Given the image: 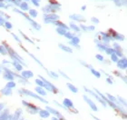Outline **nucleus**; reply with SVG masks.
Returning <instances> with one entry per match:
<instances>
[{
    "label": "nucleus",
    "mask_w": 127,
    "mask_h": 120,
    "mask_svg": "<svg viewBox=\"0 0 127 120\" xmlns=\"http://www.w3.org/2000/svg\"><path fill=\"white\" fill-rule=\"evenodd\" d=\"M95 58L97 59V60H99V61H103V60H104V57H103L102 55H100V54H97V55H95Z\"/></svg>",
    "instance_id": "41"
},
{
    "label": "nucleus",
    "mask_w": 127,
    "mask_h": 120,
    "mask_svg": "<svg viewBox=\"0 0 127 120\" xmlns=\"http://www.w3.org/2000/svg\"><path fill=\"white\" fill-rule=\"evenodd\" d=\"M66 86H67V87H68L69 90H70L71 92H73V93H77L78 92V88H77L76 86H74L73 84H71V83H67V84H66Z\"/></svg>",
    "instance_id": "20"
},
{
    "label": "nucleus",
    "mask_w": 127,
    "mask_h": 120,
    "mask_svg": "<svg viewBox=\"0 0 127 120\" xmlns=\"http://www.w3.org/2000/svg\"><path fill=\"white\" fill-rule=\"evenodd\" d=\"M113 49H114V53L118 55V57H123L124 56V53H123V49L121 47V46L117 43L113 44Z\"/></svg>",
    "instance_id": "7"
},
{
    "label": "nucleus",
    "mask_w": 127,
    "mask_h": 120,
    "mask_svg": "<svg viewBox=\"0 0 127 120\" xmlns=\"http://www.w3.org/2000/svg\"><path fill=\"white\" fill-rule=\"evenodd\" d=\"M79 27H80L81 31H84V32H89V31H88V28H87V26H85V24L81 23V24L79 25Z\"/></svg>",
    "instance_id": "31"
},
{
    "label": "nucleus",
    "mask_w": 127,
    "mask_h": 120,
    "mask_svg": "<svg viewBox=\"0 0 127 120\" xmlns=\"http://www.w3.org/2000/svg\"><path fill=\"white\" fill-rule=\"evenodd\" d=\"M84 88H85V90L86 92H88V93H89V94H91V95H92V96H94V97H95L96 99H97V100H98V101H99L100 103L102 104V105H103V106H106V103H105V102H104V101H103V100L102 99V98H101V97H100V96H98V95H97V94H95V93L93 92V91H92V90L87 89V88H86V87H84Z\"/></svg>",
    "instance_id": "9"
},
{
    "label": "nucleus",
    "mask_w": 127,
    "mask_h": 120,
    "mask_svg": "<svg viewBox=\"0 0 127 120\" xmlns=\"http://www.w3.org/2000/svg\"><path fill=\"white\" fill-rule=\"evenodd\" d=\"M117 67L120 69H126L127 68V58L123 57L117 61Z\"/></svg>",
    "instance_id": "6"
},
{
    "label": "nucleus",
    "mask_w": 127,
    "mask_h": 120,
    "mask_svg": "<svg viewBox=\"0 0 127 120\" xmlns=\"http://www.w3.org/2000/svg\"><path fill=\"white\" fill-rule=\"evenodd\" d=\"M59 74H60V75H62L63 77H65V79H68V80H70V77H69L68 75H66V74H65V73H64V72H63V71H61V70H59Z\"/></svg>",
    "instance_id": "40"
},
{
    "label": "nucleus",
    "mask_w": 127,
    "mask_h": 120,
    "mask_svg": "<svg viewBox=\"0 0 127 120\" xmlns=\"http://www.w3.org/2000/svg\"><path fill=\"white\" fill-rule=\"evenodd\" d=\"M21 75H22V76H23L24 78H25V79L31 78V77H33V76H34V74H33V72H32V71H29V70L23 71Z\"/></svg>",
    "instance_id": "16"
},
{
    "label": "nucleus",
    "mask_w": 127,
    "mask_h": 120,
    "mask_svg": "<svg viewBox=\"0 0 127 120\" xmlns=\"http://www.w3.org/2000/svg\"><path fill=\"white\" fill-rule=\"evenodd\" d=\"M48 75H50L51 77H53V78H55V79L58 78V76H59L58 74H56V73L53 72V71H48Z\"/></svg>",
    "instance_id": "34"
},
{
    "label": "nucleus",
    "mask_w": 127,
    "mask_h": 120,
    "mask_svg": "<svg viewBox=\"0 0 127 120\" xmlns=\"http://www.w3.org/2000/svg\"><path fill=\"white\" fill-rule=\"evenodd\" d=\"M14 2H15V0H6V3H9V4H14Z\"/></svg>",
    "instance_id": "48"
},
{
    "label": "nucleus",
    "mask_w": 127,
    "mask_h": 120,
    "mask_svg": "<svg viewBox=\"0 0 127 120\" xmlns=\"http://www.w3.org/2000/svg\"><path fill=\"white\" fill-rule=\"evenodd\" d=\"M0 73H1V69H0Z\"/></svg>",
    "instance_id": "49"
},
{
    "label": "nucleus",
    "mask_w": 127,
    "mask_h": 120,
    "mask_svg": "<svg viewBox=\"0 0 127 120\" xmlns=\"http://www.w3.org/2000/svg\"><path fill=\"white\" fill-rule=\"evenodd\" d=\"M35 91H36L39 95H41V96H46V92H45V90L44 89L42 86H37L36 87H35Z\"/></svg>",
    "instance_id": "21"
},
{
    "label": "nucleus",
    "mask_w": 127,
    "mask_h": 120,
    "mask_svg": "<svg viewBox=\"0 0 127 120\" xmlns=\"http://www.w3.org/2000/svg\"><path fill=\"white\" fill-rule=\"evenodd\" d=\"M79 43H80V38L77 36H74L72 39L70 40V44L72 46H78Z\"/></svg>",
    "instance_id": "17"
},
{
    "label": "nucleus",
    "mask_w": 127,
    "mask_h": 120,
    "mask_svg": "<svg viewBox=\"0 0 127 120\" xmlns=\"http://www.w3.org/2000/svg\"><path fill=\"white\" fill-rule=\"evenodd\" d=\"M74 36H75V35H74V33H72L71 31H67V32H66V33L65 34V36H64V37H66L67 39H69V40H71Z\"/></svg>",
    "instance_id": "29"
},
{
    "label": "nucleus",
    "mask_w": 127,
    "mask_h": 120,
    "mask_svg": "<svg viewBox=\"0 0 127 120\" xmlns=\"http://www.w3.org/2000/svg\"><path fill=\"white\" fill-rule=\"evenodd\" d=\"M27 14L28 16L31 17V18H33V19H34L35 17H37L38 16V11L35 9V8H30L29 10L27 11Z\"/></svg>",
    "instance_id": "15"
},
{
    "label": "nucleus",
    "mask_w": 127,
    "mask_h": 120,
    "mask_svg": "<svg viewBox=\"0 0 127 120\" xmlns=\"http://www.w3.org/2000/svg\"><path fill=\"white\" fill-rule=\"evenodd\" d=\"M56 33L58 35H60V36H65V34L67 32V30L66 29H65V28H56Z\"/></svg>",
    "instance_id": "22"
},
{
    "label": "nucleus",
    "mask_w": 127,
    "mask_h": 120,
    "mask_svg": "<svg viewBox=\"0 0 127 120\" xmlns=\"http://www.w3.org/2000/svg\"><path fill=\"white\" fill-rule=\"evenodd\" d=\"M42 0H30V3L35 7H40V3Z\"/></svg>",
    "instance_id": "27"
},
{
    "label": "nucleus",
    "mask_w": 127,
    "mask_h": 120,
    "mask_svg": "<svg viewBox=\"0 0 127 120\" xmlns=\"http://www.w3.org/2000/svg\"><path fill=\"white\" fill-rule=\"evenodd\" d=\"M13 65H14V66L16 67V69H17V70H18V71H21V70L23 69L22 64H21V63H19V62L14 61V62H13Z\"/></svg>",
    "instance_id": "23"
},
{
    "label": "nucleus",
    "mask_w": 127,
    "mask_h": 120,
    "mask_svg": "<svg viewBox=\"0 0 127 120\" xmlns=\"http://www.w3.org/2000/svg\"><path fill=\"white\" fill-rule=\"evenodd\" d=\"M91 22L93 23V25H98L100 23V20L95 17H91Z\"/></svg>",
    "instance_id": "33"
},
{
    "label": "nucleus",
    "mask_w": 127,
    "mask_h": 120,
    "mask_svg": "<svg viewBox=\"0 0 127 120\" xmlns=\"http://www.w3.org/2000/svg\"><path fill=\"white\" fill-rule=\"evenodd\" d=\"M13 12H14V13H17V14H18V15H20V16H22L23 17H25V18L29 22V24L33 27L34 29H35L36 31L41 30V25L39 24V23H37L36 21H34L33 18H31V17L28 16V14L26 12H23V11H21L18 7H13Z\"/></svg>",
    "instance_id": "1"
},
{
    "label": "nucleus",
    "mask_w": 127,
    "mask_h": 120,
    "mask_svg": "<svg viewBox=\"0 0 127 120\" xmlns=\"http://www.w3.org/2000/svg\"><path fill=\"white\" fill-rule=\"evenodd\" d=\"M69 28H70L71 30L74 31V32H76V33H78V32L81 31L80 27L78 25H76L74 21H71V22H70V24H69Z\"/></svg>",
    "instance_id": "13"
},
{
    "label": "nucleus",
    "mask_w": 127,
    "mask_h": 120,
    "mask_svg": "<svg viewBox=\"0 0 127 120\" xmlns=\"http://www.w3.org/2000/svg\"><path fill=\"white\" fill-rule=\"evenodd\" d=\"M104 52L106 53L107 55H111L112 54H113V53H114V49H113V47H109V46H108V47L105 49V51H104Z\"/></svg>",
    "instance_id": "32"
},
{
    "label": "nucleus",
    "mask_w": 127,
    "mask_h": 120,
    "mask_svg": "<svg viewBox=\"0 0 127 120\" xmlns=\"http://www.w3.org/2000/svg\"><path fill=\"white\" fill-rule=\"evenodd\" d=\"M53 25H55V27L57 28H65V29H66L67 31L70 30V28H69V26H67V25L65 24V23H64V22H61L60 20H57V21H55V22H54V24Z\"/></svg>",
    "instance_id": "12"
},
{
    "label": "nucleus",
    "mask_w": 127,
    "mask_h": 120,
    "mask_svg": "<svg viewBox=\"0 0 127 120\" xmlns=\"http://www.w3.org/2000/svg\"><path fill=\"white\" fill-rule=\"evenodd\" d=\"M106 81H107V83H108V84H110V85H113V79L111 78V76H109V77H108V78L106 79Z\"/></svg>",
    "instance_id": "46"
},
{
    "label": "nucleus",
    "mask_w": 127,
    "mask_h": 120,
    "mask_svg": "<svg viewBox=\"0 0 127 120\" xmlns=\"http://www.w3.org/2000/svg\"><path fill=\"white\" fill-rule=\"evenodd\" d=\"M41 10L44 14H48V13H57L61 10V7H57V6H52L50 4L45 5L44 7H41Z\"/></svg>",
    "instance_id": "3"
},
{
    "label": "nucleus",
    "mask_w": 127,
    "mask_h": 120,
    "mask_svg": "<svg viewBox=\"0 0 127 120\" xmlns=\"http://www.w3.org/2000/svg\"><path fill=\"white\" fill-rule=\"evenodd\" d=\"M107 98L110 100V101H112V102H116L117 101V98H115L114 96H113L112 95H110V94H107Z\"/></svg>",
    "instance_id": "37"
},
{
    "label": "nucleus",
    "mask_w": 127,
    "mask_h": 120,
    "mask_svg": "<svg viewBox=\"0 0 127 120\" xmlns=\"http://www.w3.org/2000/svg\"><path fill=\"white\" fill-rule=\"evenodd\" d=\"M99 34L102 36L101 39H102V40H103V41L104 42L105 44L109 43L111 40H113V38H112V37L110 36V34H109V33H106V32H100Z\"/></svg>",
    "instance_id": "8"
},
{
    "label": "nucleus",
    "mask_w": 127,
    "mask_h": 120,
    "mask_svg": "<svg viewBox=\"0 0 127 120\" xmlns=\"http://www.w3.org/2000/svg\"><path fill=\"white\" fill-rule=\"evenodd\" d=\"M15 86H16V83L14 82V81H9V82L7 84V87H8V88H10V89H12V88H14Z\"/></svg>",
    "instance_id": "35"
},
{
    "label": "nucleus",
    "mask_w": 127,
    "mask_h": 120,
    "mask_svg": "<svg viewBox=\"0 0 127 120\" xmlns=\"http://www.w3.org/2000/svg\"><path fill=\"white\" fill-rule=\"evenodd\" d=\"M111 60L113 62H115V63H117V61L119 60V57H118V55L115 54V53H113V54H112L111 55Z\"/></svg>",
    "instance_id": "30"
},
{
    "label": "nucleus",
    "mask_w": 127,
    "mask_h": 120,
    "mask_svg": "<svg viewBox=\"0 0 127 120\" xmlns=\"http://www.w3.org/2000/svg\"><path fill=\"white\" fill-rule=\"evenodd\" d=\"M87 28H88V31H94V29H95V27H94V25L87 26Z\"/></svg>",
    "instance_id": "43"
},
{
    "label": "nucleus",
    "mask_w": 127,
    "mask_h": 120,
    "mask_svg": "<svg viewBox=\"0 0 127 120\" xmlns=\"http://www.w3.org/2000/svg\"><path fill=\"white\" fill-rule=\"evenodd\" d=\"M23 92H25L26 95H28V96H32V97H34V98H36V99H38V100H40V101H42V102H45V103H47L46 101H45V99H43L42 97H40L39 96H37V95H35V94H34L33 92H31V91H28V90H26V89H24L23 90Z\"/></svg>",
    "instance_id": "11"
},
{
    "label": "nucleus",
    "mask_w": 127,
    "mask_h": 120,
    "mask_svg": "<svg viewBox=\"0 0 127 120\" xmlns=\"http://www.w3.org/2000/svg\"><path fill=\"white\" fill-rule=\"evenodd\" d=\"M12 36H13V37H14V38L15 39H16V40H17V42H19V43H21V39L19 37H17V35H15L14 33H12Z\"/></svg>",
    "instance_id": "44"
},
{
    "label": "nucleus",
    "mask_w": 127,
    "mask_h": 120,
    "mask_svg": "<svg viewBox=\"0 0 127 120\" xmlns=\"http://www.w3.org/2000/svg\"><path fill=\"white\" fill-rule=\"evenodd\" d=\"M81 10H82L83 12L86 10V5H84V6H82V7H81Z\"/></svg>",
    "instance_id": "47"
},
{
    "label": "nucleus",
    "mask_w": 127,
    "mask_h": 120,
    "mask_svg": "<svg viewBox=\"0 0 127 120\" xmlns=\"http://www.w3.org/2000/svg\"><path fill=\"white\" fill-rule=\"evenodd\" d=\"M84 99H85L86 102H87V104L89 105L90 107H91V108H92L93 111H97V106H95V104L93 103V101L90 99V98H88V97H87L86 96H84Z\"/></svg>",
    "instance_id": "14"
},
{
    "label": "nucleus",
    "mask_w": 127,
    "mask_h": 120,
    "mask_svg": "<svg viewBox=\"0 0 127 120\" xmlns=\"http://www.w3.org/2000/svg\"><path fill=\"white\" fill-rule=\"evenodd\" d=\"M69 18L74 22H79V23H85L86 22V18L85 16L80 14H72L69 16Z\"/></svg>",
    "instance_id": "4"
},
{
    "label": "nucleus",
    "mask_w": 127,
    "mask_h": 120,
    "mask_svg": "<svg viewBox=\"0 0 127 120\" xmlns=\"http://www.w3.org/2000/svg\"><path fill=\"white\" fill-rule=\"evenodd\" d=\"M18 8H19L21 11H23V12H27L31 7H30V6H29V3H28V2L22 1V2L20 3V5L18 6Z\"/></svg>",
    "instance_id": "10"
},
{
    "label": "nucleus",
    "mask_w": 127,
    "mask_h": 120,
    "mask_svg": "<svg viewBox=\"0 0 127 120\" xmlns=\"http://www.w3.org/2000/svg\"><path fill=\"white\" fill-rule=\"evenodd\" d=\"M90 70H91V73H92L95 77H97V78H100V77H101V73H100L99 71H97V70H95V69H93V67H91Z\"/></svg>",
    "instance_id": "24"
},
{
    "label": "nucleus",
    "mask_w": 127,
    "mask_h": 120,
    "mask_svg": "<svg viewBox=\"0 0 127 120\" xmlns=\"http://www.w3.org/2000/svg\"><path fill=\"white\" fill-rule=\"evenodd\" d=\"M0 17H3L6 18V20H8L9 18H10V16L9 15H7L3 9H0Z\"/></svg>",
    "instance_id": "28"
},
{
    "label": "nucleus",
    "mask_w": 127,
    "mask_h": 120,
    "mask_svg": "<svg viewBox=\"0 0 127 120\" xmlns=\"http://www.w3.org/2000/svg\"><path fill=\"white\" fill-rule=\"evenodd\" d=\"M19 33H20V34H21V36H23V37H24V38H25V40H27L28 42H30V43H32V44L34 43V42L32 41V40H31V39H30V38L27 37H26V36H25V35L24 33H23V32H22V31H21V30H19Z\"/></svg>",
    "instance_id": "38"
},
{
    "label": "nucleus",
    "mask_w": 127,
    "mask_h": 120,
    "mask_svg": "<svg viewBox=\"0 0 127 120\" xmlns=\"http://www.w3.org/2000/svg\"><path fill=\"white\" fill-rule=\"evenodd\" d=\"M59 17L57 13H48L43 15V21L45 24H54V22L59 20Z\"/></svg>",
    "instance_id": "2"
},
{
    "label": "nucleus",
    "mask_w": 127,
    "mask_h": 120,
    "mask_svg": "<svg viewBox=\"0 0 127 120\" xmlns=\"http://www.w3.org/2000/svg\"><path fill=\"white\" fill-rule=\"evenodd\" d=\"M59 48H61L63 51L65 52H67V53H73V49L70 46H65L64 45V44H59Z\"/></svg>",
    "instance_id": "18"
},
{
    "label": "nucleus",
    "mask_w": 127,
    "mask_h": 120,
    "mask_svg": "<svg viewBox=\"0 0 127 120\" xmlns=\"http://www.w3.org/2000/svg\"><path fill=\"white\" fill-rule=\"evenodd\" d=\"M118 99L120 100L121 102H122V104H123V105H124V106L127 108V101L126 100H124V98H123V97H121V96H118Z\"/></svg>",
    "instance_id": "39"
},
{
    "label": "nucleus",
    "mask_w": 127,
    "mask_h": 120,
    "mask_svg": "<svg viewBox=\"0 0 127 120\" xmlns=\"http://www.w3.org/2000/svg\"><path fill=\"white\" fill-rule=\"evenodd\" d=\"M6 2H0V9H5L6 7Z\"/></svg>",
    "instance_id": "45"
},
{
    "label": "nucleus",
    "mask_w": 127,
    "mask_h": 120,
    "mask_svg": "<svg viewBox=\"0 0 127 120\" xmlns=\"http://www.w3.org/2000/svg\"><path fill=\"white\" fill-rule=\"evenodd\" d=\"M35 83H36V85H37L38 86H42V87H44V86H45V84H44V82H43V80H42L41 78L35 79Z\"/></svg>",
    "instance_id": "36"
},
{
    "label": "nucleus",
    "mask_w": 127,
    "mask_h": 120,
    "mask_svg": "<svg viewBox=\"0 0 127 120\" xmlns=\"http://www.w3.org/2000/svg\"><path fill=\"white\" fill-rule=\"evenodd\" d=\"M64 106H66L67 108H73L74 107V104H73V102L71 101L70 99H68V98H65L64 99Z\"/></svg>",
    "instance_id": "19"
},
{
    "label": "nucleus",
    "mask_w": 127,
    "mask_h": 120,
    "mask_svg": "<svg viewBox=\"0 0 127 120\" xmlns=\"http://www.w3.org/2000/svg\"><path fill=\"white\" fill-rule=\"evenodd\" d=\"M109 34L112 37L113 39H115V40H118V41H124V37L123 35L119 34L118 32L114 31L113 29H109Z\"/></svg>",
    "instance_id": "5"
},
{
    "label": "nucleus",
    "mask_w": 127,
    "mask_h": 120,
    "mask_svg": "<svg viewBox=\"0 0 127 120\" xmlns=\"http://www.w3.org/2000/svg\"><path fill=\"white\" fill-rule=\"evenodd\" d=\"M4 27L7 28V30H10V29H12V28H13V25H12V23H11L10 21L6 20L5 24H4Z\"/></svg>",
    "instance_id": "25"
},
{
    "label": "nucleus",
    "mask_w": 127,
    "mask_h": 120,
    "mask_svg": "<svg viewBox=\"0 0 127 120\" xmlns=\"http://www.w3.org/2000/svg\"><path fill=\"white\" fill-rule=\"evenodd\" d=\"M5 22H6V18H5V17H0V26L4 27Z\"/></svg>",
    "instance_id": "42"
},
{
    "label": "nucleus",
    "mask_w": 127,
    "mask_h": 120,
    "mask_svg": "<svg viewBox=\"0 0 127 120\" xmlns=\"http://www.w3.org/2000/svg\"><path fill=\"white\" fill-rule=\"evenodd\" d=\"M48 4H50L52 6H57V7H62V5L59 3L57 0H48Z\"/></svg>",
    "instance_id": "26"
}]
</instances>
